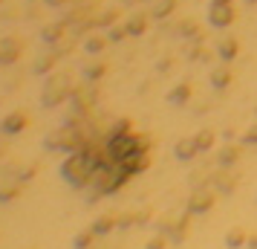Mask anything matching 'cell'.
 Instances as JSON below:
<instances>
[{"mask_svg": "<svg viewBox=\"0 0 257 249\" xmlns=\"http://www.w3.org/2000/svg\"><path fill=\"white\" fill-rule=\"evenodd\" d=\"M107 47V35H90L87 38V52H101Z\"/></svg>", "mask_w": 257, "mask_h": 249, "instance_id": "obj_7", "label": "cell"}, {"mask_svg": "<svg viewBox=\"0 0 257 249\" xmlns=\"http://www.w3.org/2000/svg\"><path fill=\"white\" fill-rule=\"evenodd\" d=\"M225 3H231V0H211V6H225Z\"/></svg>", "mask_w": 257, "mask_h": 249, "instance_id": "obj_13", "label": "cell"}, {"mask_svg": "<svg viewBox=\"0 0 257 249\" xmlns=\"http://www.w3.org/2000/svg\"><path fill=\"white\" fill-rule=\"evenodd\" d=\"M176 6V0H156V6H153V15L156 18H165V15H171Z\"/></svg>", "mask_w": 257, "mask_h": 249, "instance_id": "obj_6", "label": "cell"}, {"mask_svg": "<svg viewBox=\"0 0 257 249\" xmlns=\"http://www.w3.org/2000/svg\"><path fill=\"white\" fill-rule=\"evenodd\" d=\"M234 55H237V41H234V38H225V41L220 44V58L222 61H231Z\"/></svg>", "mask_w": 257, "mask_h": 249, "instance_id": "obj_5", "label": "cell"}, {"mask_svg": "<svg viewBox=\"0 0 257 249\" xmlns=\"http://www.w3.org/2000/svg\"><path fill=\"white\" fill-rule=\"evenodd\" d=\"M18 52H21V44H18L15 38H6V41L0 44V61H3V64H9Z\"/></svg>", "mask_w": 257, "mask_h": 249, "instance_id": "obj_2", "label": "cell"}, {"mask_svg": "<svg viewBox=\"0 0 257 249\" xmlns=\"http://www.w3.org/2000/svg\"><path fill=\"white\" fill-rule=\"evenodd\" d=\"M116 15H118V12H104L101 18H95V24H98V26H107V24H113V21H116Z\"/></svg>", "mask_w": 257, "mask_h": 249, "instance_id": "obj_9", "label": "cell"}, {"mask_svg": "<svg viewBox=\"0 0 257 249\" xmlns=\"http://www.w3.org/2000/svg\"><path fill=\"white\" fill-rule=\"evenodd\" d=\"M234 18H237V12H234L231 3H225V6H211L208 9V24L217 26V29H225V26L234 24Z\"/></svg>", "mask_w": 257, "mask_h": 249, "instance_id": "obj_1", "label": "cell"}, {"mask_svg": "<svg viewBox=\"0 0 257 249\" xmlns=\"http://www.w3.org/2000/svg\"><path fill=\"white\" fill-rule=\"evenodd\" d=\"M124 29H127V35H142L148 29V18L145 15H136V18H130L127 24H124Z\"/></svg>", "mask_w": 257, "mask_h": 249, "instance_id": "obj_3", "label": "cell"}, {"mask_svg": "<svg viewBox=\"0 0 257 249\" xmlns=\"http://www.w3.org/2000/svg\"><path fill=\"white\" fill-rule=\"evenodd\" d=\"M179 35H197V24H191V21H185V24L179 26Z\"/></svg>", "mask_w": 257, "mask_h": 249, "instance_id": "obj_10", "label": "cell"}, {"mask_svg": "<svg viewBox=\"0 0 257 249\" xmlns=\"http://www.w3.org/2000/svg\"><path fill=\"white\" fill-rule=\"evenodd\" d=\"M214 81L217 87H222V81H228V72H214Z\"/></svg>", "mask_w": 257, "mask_h": 249, "instance_id": "obj_12", "label": "cell"}, {"mask_svg": "<svg viewBox=\"0 0 257 249\" xmlns=\"http://www.w3.org/2000/svg\"><path fill=\"white\" fill-rule=\"evenodd\" d=\"M121 38H127V29L124 26H116V29L107 32V41H121Z\"/></svg>", "mask_w": 257, "mask_h": 249, "instance_id": "obj_8", "label": "cell"}, {"mask_svg": "<svg viewBox=\"0 0 257 249\" xmlns=\"http://www.w3.org/2000/svg\"><path fill=\"white\" fill-rule=\"evenodd\" d=\"M47 6H52V9H64V6H70L72 0H44Z\"/></svg>", "mask_w": 257, "mask_h": 249, "instance_id": "obj_11", "label": "cell"}, {"mask_svg": "<svg viewBox=\"0 0 257 249\" xmlns=\"http://www.w3.org/2000/svg\"><path fill=\"white\" fill-rule=\"evenodd\" d=\"M67 32V21H61V24H52L44 29V41H58L61 35Z\"/></svg>", "mask_w": 257, "mask_h": 249, "instance_id": "obj_4", "label": "cell"}]
</instances>
